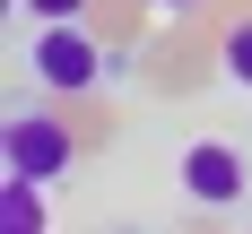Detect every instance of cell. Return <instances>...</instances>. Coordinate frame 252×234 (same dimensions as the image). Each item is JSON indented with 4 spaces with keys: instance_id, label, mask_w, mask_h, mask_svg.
I'll use <instances>...</instances> for the list:
<instances>
[{
    "instance_id": "52a82bcc",
    "label": "cell",
    "mask_w": 252,
    "mask_h": 234,
    "mask_svg": "<svg viewBox=\"0 0 252 234\" xmlns=\"http://www.w3.org/2000/svg\"><path fill=\"white\" fill-rule=\"evenodd\" d=\"M148 9H165V18H183V9H200V0H148Z\"/></svg>"
},
{
    "instance_id": "3957f363",
    "label": "cell",
    "mask_w": 252,
    "mask_h": 234,
    "mask_svg": "<svg viewBox=\"0 0 252 234\" xmlns=\"http://www.w3.org/2000/svg\"><path fill=\"white\" fill-rule=\"evenodd\" d=\"M183 191H191L200 208H235L244 200V156H235L226 139H200V148L183 156Z\"/></svg>"
},
{
    "instance_id": "8992f818",
    "label": "cell",
    "mask_w": 252,
    "mask_h": 234,
    "mask_svg": "<svg viewBox=\"0 0 252 234\" xmlns=\"http://www.w3.org/2000/svg\"><path fill=\"white\" fill-rule=\"evenodd\" d=\"M26 18H87V0H18Z\"/></svg>"
},
{
    "instance_id": "6da1fadb",
    "label": "cell",
    "mask_w": 252,
    "mask_h": 234,
    "mask_svg": "<svg viewBox=\"0 0 252 234\" xmlns=\"http://www.w3.org/2000/svg\"><path fill=\"white\" fill-rule=\"evenodd\" d=\"M26 70L44 78L52 96H87L104 78V61H96V35H87V18H44V35L26 44Z\"/></svg>"
},
{
    "instance_id": "7a4b0ae2",
    "label": "cell",
    "mask_w": 252,
    "mask_h": 234,
    "mask_svg": "<svg viewBox=\"0 0 252 234\" xmlns=\"http://www.w3.org/2000/svg\"><path fill=\"white\" fill-rule=\"evenodd\" d=\"M70 156H78V139H70L61 113H9V122H0V165H9V174L61 182V174H70Z\"/></svg>"
},
{
    "instance_id": "5b68a950",
    "label": "cell",
    "mask_w": 252,
    "mask_h": 234,
    "mask_svg": "<svg viewBox=\"0 0 252 234\" xmlns=\"http://www.w3.org/2000/svg\"><path fill=\"white\" fill-rule=\"evenodd\" d=\"M226 78H235V87H252V18L226 26Z\"/></svg>"
},
{
    "instance_id": "277c9868",
    "label": "cell",
    "mask_w": 252,
    "mask_h": 234,
    "mask_svg": "<svg viewBox=\"0 0 252 234\" xmlns=\"http://www.w3.org/2000/svg\"><path fill=\"white\" fill-rule=\"evenodd\" d=\"M0 226H18V234L44 226V182H35V174H9V182H0Z\"/></svg>"
}]
</instances>
